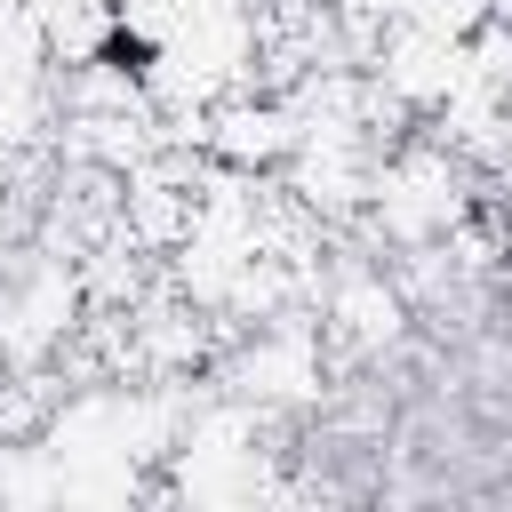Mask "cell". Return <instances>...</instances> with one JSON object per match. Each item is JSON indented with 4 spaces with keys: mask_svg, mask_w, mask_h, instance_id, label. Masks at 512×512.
Instances as JSON below:
<instances>
[{
    "mask_svg": "<svg viewBox=\"0 0 512 512\" xmlns=\"http://www.w3.org/2000/svg\"><path fill=\"white\" fill-rule=\"evenodd\" d=\"M104 64H120V72H144V40H104Z\"/></svg>",
    "mask_w": 512,
    "mask_h": 512,
    "instance_id": "cell-1",
    "label": "cell"
}]
</instances>
